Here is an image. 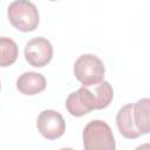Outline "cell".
Returning a JSON list of instances; mask_svg holds the SVG:
<instances>
[{
    "label": "cell",
    "mask_w": 150,
    "mask_h": 150,
    "mask_svg": "<svg viewBox=\"0 0 150 150\" xmlns=\"http://www.w3.org/2000/svg\"><path fill=\"white\" fill-rule=\"evenodd\" d=\"M7 16L13 27L25 33L34 30L40 22L38 8L28 0H14L7 8Z\"/></svg>",
    "instance_id": "cell-1"
},
{
    "label": "cell",
    "mask_w": 150,
    "mask_h": 150,
    "mask_svg": "<svg viewBox=\"0 0 150 150\" xmlns=\"http://www.w3.org/2000/svg\"><path fill=\"white\" fill-rule=\"evenodd\" d=\"M83 145L86 150H114L116 144L111 128L100 120L89 122L83 129Z\"/></svg>",
    "instance_id": "cell-2"
},
{
    "label": "cell",
    "mask_w": 150,
    "mask_h": 150,
    "mask_svg": "<svg viewBox=\"0 0 150 150\" xmlns=\"http://www.w3.org/2000/svg\"><path fill=\"white\" fill-rule=\"evenodd\" d=\"M104 64L93 54H83L74 63V75L84 87L101 82L104 77Z\"/></svg>",
    "instance_id": "cell-3"
},
{
    "label": "cell",
    "mask_w": 150,
    "mask_h": 150,
    "mask_svg": "<svg viewBox=\"0 0 150 150\" xmlns=\"http://www.w3.org/2000/svg\"><path fill=\"white\" fill-rule=\"evenodd\" d=\"M66 108L73 116L76 117L84 116L91 110L98 109L97 101L93 90L84 86H82L79 90L69 94L66 100Z\"/></svg>",
    "instance_id": "cell-4"
},
{
    "label": "cell",
    "mask_w": 150,
    "mask_h": 150,
    "mask_svg": "<svg viewBox=\"0 0 150 150\" xmlns=\"http://www.w3.org/2000/svg\"><path fill=\"white\" fill-rule=\"evenodd\" d=\"M53 57V46L46 38H34L26 43L25 59L36 68L47 66Z\"/></svg>",
    "instance_id": "cell-5"
},
{
    "label": "cell",
    "mask_w": 150,
    "mask_h": 150,
    "mask_svg": "<svg viewBox=\"0 0 150 150\" xmlns=\"http://www.w3.org/2000/svg\"><path fill=\"white\" fill-rule=\"evenodd\" d=\"M36 127L40 134L47 139H56L66 131V122L62 115L52 109L40 112L36 120Z\"/></svg>",
    "instance_id": "cell-6"
},
{
    "label": "cell",
    "mask_w": 150,
    "mask_h": 150,
    "mask_svg": "<svg viewBox=\"0 0 150 150\" xmlns=\"http://www.w3.org/2000/svg\"><path fill=\"white\" fill-rule=\"evenodd\" d=\"M132 105H134L132 103L125 104L118 110L116 116V124H117L118 131L123 137L128 139H135L142 135L136 128V124L134 121Z\"/></svg>",
    "instance_id": "cell-7"
},
{
    "label": "cell",
    "mask_w": 150,
    "mask_h": 150,
    "mask_svg": "<svg viewBox=\"0 0 150 150\" xmlns=\"http://www.w3.org/2000/svg\"><path fill=\"white\" fill-rule=\"evenodd\" d=\"M47 86L46 79L42 74L35 71H26L16 80V88L21 94L35 95L45 90Z\"/></svg>",
    "instance_id": "cell-8"
},
{
    "label": "cell",
    "mask_w": 150,
    "mask_h": 150,
    "mask_svg": "<svg viewBox=\"0 0 150 150\" xmlns=\"http://www.w3.org/2000/svg\"><path fill=\"white\" fill-rule=\"evenodd\" d=\"M150 100L142 98L132 105V115L136 128L142 135L150 131Z\"/></svg>",
    "instance_id": "cell-9"
},
{
    "label": "cell",
    "mask_w": 150,
    "mask_h": 150,
    "mask_svg": "<svg viewBox=\"0 0 150 150\" xmlns=\"http://www.w3.org/2000/svg\"><path fill=\"white\" fill-rule=\"evenodd\" d=\"M19 55L18 45L9 38H0V67L13 64Z\"/></svg>",
    "instance_id": "cell-10"
},
{
    "label": "cell",
    "mask_w": 150,
    "mask_h": 150,
    "mask_svg": "<svg viewBox=\"0 0 150 150\" xmlns=\"http://www.w3.org/2000/svg\"><path fill=\"white\" fill-rule=\"evenodd\" d=\"M49 1H56V0H49Z\"/></svg>",
    "instance_id": "cell-11"
},
{
    "label": "cell",
    "mask_w": 150,
    "mask_h": 150,
    "mask_svg": "<svg viewBox=\"0 0 150 150\" xmlns=\"http://www.w3.org/2000/svg\"><path fill=\"white\" fill-rule=\"evenodd\" d=\"M0 89H1V83H0Z\"/></svg>",
    "instance_id": "cell-12"
}]
</instances>
